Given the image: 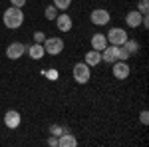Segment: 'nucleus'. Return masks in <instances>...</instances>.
Instances as JSON below:
<instances>
[{"mask_svg":"<svg viewBox=\"0 0 149 147\" xmlns=\"http://www.w3.org/2000/svg\"><path fill=\"white\" fill-rule=\"evenodd\" d=\"M105 46H107V38H105V34L97 32V34H93V36H92V50H97V52H102Z\"/></svg>","mask_w":149,"mask_h":147,"instance_id":"4468645a","label":"nucleus"},{"mask_svg":"<svg viewBox=\"0 0 149 147\" xmlns=\"http://www.w3.org/2000/svg\"><path fill=\"white\" fill-rule=\"evenodd\" d=\"M26 48H28V46L22 44V42H12V44H8V48H6V58H8V60H18V58H22L24 54H26Z\"/></svg>","mask_w":149,"mask_h":147,"instance_id":"423d86ee","label":"nucleus"},{"mask_svg":"<svg viewBox=\"0 0 149 147\" xmlns=\"http://www.w3.org/2000/svg\"><path fill=\"white\" fill-rule=\"evenodd\" d=\"M72 76H74V82H76V84L84 86V84H88L90 78H92V70H90V66H88L86 62H80V64H76V66H74Z\"/></svg>","mask_w":149,"mask_h":147,"instance_id":"f03ea898","label":"nucleus"},{"mask_svg":"<svg viewBox=\"0 0 149 147\" xmlns=\"http://www.w3.org/2000/svg\"><path fill=\"white\" fill-rule=\"evenodd\" d=\"M54 22H56L58 30H60V32H64V34H66V32H70V30L74 28L72 16H70V14H66V12H64V14H60V16H56V20H54Z\"/></svg>","mask_w":149,"mask_h":147,"instance_id":"1a4fd4ad","label":"nucleus"},{"mask_svg":"<svg viewBox=\"0 0 149 147\" xmlns=\"http://www.w3.org/2000/svg\"><path fill=\"white\" fill-rule=\"evenodd\" d=\"M129 72H131V68H129V64H127V62H121V60L113 62L111 74H113L115 79H125V78H129Z\"/></svg>","mask_w":149,"mask_h":147,"instance_id":"0eeeda50","label":"nucleus"},{"mask_svg":"<svg viewBox=\"0 0 149 147\" xmlns=\"http://www.w3.org/2000/svg\"><path fill=\"white\" fill-rule=\"evenodd\" d=\"M141 18H143V14L139 10H131V12H127V16H125V24L129 28H139L141 26Z\"/></svg>","mask_w":149,"mask_h":147,"instance_id":"f8f14e48","label":"nucleus"},{"mask_svg":"<svg viewBox=\"0 0 149 147\" xmlns=\"http://www.w3.org/2000/svg\"><path fill=\"white\" fill-rule=\"evenodd\" d=\"M139 121H141L143 125H147V123H149V111H147V109H143V111L139 113Z\"/></svg>","mask_w":149,"mask_h":147,"instance_id":"5701e85b","label":"nucleus"},{"mask_svg":"<svg viewBox=\"0 0 149 147\" xmlns=\"http://www.w3.org/2000/svg\"><path fill=\"white\" fill-rule=\"evenodd\" d=\"M137 10L141 12V14H147V12H149V0H139Z\"/></svg>","mask_w":149,"mask_h":147,"instance_id":"6ab92c4d","label":"nucleus"},{"mask_svg":"<svg viewBox=\"0 0 149 147\" xmlns=\"http://www.w3.org/2000/svg\"><path fill=\"white\" fill-rule=\"evenodd\" d=\"M20 123H22V117L16 109H8L4 113V125L8 129H16V127H20Z\"/></svg>","mask_w":149,"mask_h":147,"instance_id":"6e6552de","label":"nucleus"},{"mask_svg":"<svg viewBox=\"0 0 149 147\" xmlns=\"http://www.w3.org/2000/svg\"><path fill=\"white\" fill-rule=\"evenodd\" d=\"M44 16H46V20H50V22H54L58 16V8L54 6V4H50V6H46V10H44Z\"/></svg>","mask_w":149,"mask_h":147,"instance_id":"f3484780","label":"nucleus"},{"mask_svg":"<svg viewBox=\"0 0 149 147\" xmlns=\"http://www.w3.org/2000/svg\"><path fill=\"white\" fill-rule=\"evenodd\" d=\"M121 46L125 48V52L129 54V56H135V54L139 52V48H141L137 40H131V38H127V40H125V42H123Z\"/></svg>","mask_w":149,"mask_h":147,"instance_id":"dca6fc26","label":"nucleus"},{"mask_svg":"<svg viewBox=\"0 0 149 147\" xmlns=\"http://www.w3.org/2000/svg\"><path fill=\"white\" fill-rule=\"evenodd\" d=\"M48 145H50V147H58V137L52 135L50 139H48Z\"/></svg>","mask_w":149,"mask_h":147,"instance_id":"393cba45","label":"nucleus"},{"mask_svg":"<svg viewBox=\"0 0 149 147\" xmlns=\"http://www.w3.org/2000/svg\"><path fill=\"white\" fill-rule=\"evenodd\" d=\"M76 145H78V139L70 131H64L62 135L58 137V147H76Z\"/></svg>","mask_w":149,"mask_h":147,"instance_id":"9b49d317","label":"nucleus"},{"mask_svg":"<svg viewBox=\"0 0 149 147\" xmlns=\"http://www.w3.org/2000/svg\"><path fill=\"white\" fill-rule=\"evenodd\" d=\"M32 38H34V42H36V44H44V40H46V34L38 30V32H34V36H32Z\"/></svg>","mask_w":149,"mask_h":147,"instance_id":"412c9836","label":"nucleus"},{"mask_svg":"<svg viewBox=\"0 0 149 147\" xmlns=\"http://www.w3.org/2000/svg\"><path fill=\"white\" fill-rule=\"evenodd\" d=\"M48 78L56 79V78H58V72H54V70H52V72H48Z\"/></svg>","mask_w":149,"mask_h":147,"instance_id":"a878e982","label":"nucleus"},{"mask_svg":"<svg viewBox=\"0 0 149 147\" xmlns=\"http://www.w3.org/2000/svg\"><path fill=\"white\" fill-rule=\"evenodd\" d=\"M2 22H4V26H6L8 30H18V28L24 24V12H22V8H18V6H10V8H6L4 14H2Z\"/></svg>","mask_w":149,"mask_h":147,"instance_id":"f257e3e1","label":"nucleus"},{"mask_svg":"<svg viewBox=\"0 0 149 147\" xmlns=\"http://www.w3.org/2000/svg\"><path fill=\"white\" fill-rule=\"evenodd\" d=\"M26 52H28V56L32 58V60H42V58L46 56V50H44V46L42 44H32V46H28L26 48Z\"/></svg>","mask_w":149,"mask_h":147,"instance_id":"ddd939ff","label":"nucleus"},{"mask_svg":"<svg viewBox=\"0 0 149 147\" xmlns=\"http://www.w3.org/2000/svg\"><path fill=\"white\" fill-rule=\"evenodd\" d=\"M129 54H127L125 52V48H123V46H119V54H117V60H121V62H127V60H129Z\"/></svg>","mask_w":149,"mask_h":147,"instance_id":"4be33fe9","label":"nucleus"},{"mask_svg":"<svg viewBox=\"0 0 149 147\" xmlns=\"http://www.w3.org/2000/svg\"><path fill=\"white\" fill-rule=\"evenodd\" d=\"M107 44H113V46H121L123 42H125L127 38V32L123 30V28H109V32H107Z\"/></svg>","mask_w":149,"mask_h":147,"instance_id":"20e7f679","label":"nucleus"},{"mask_svg":"<svg viewBox=\"0 0 149 147\" xmlns=\"http://www.w3.org/2000/svg\"><path fill=\"white\" fill-rule=\"evenodd\" d=\"M52 4L56 6L58 10H68L70 6H72V0H54Z\"/></svg>","mask_w":149,"mask_h":147,"instance_id":"a211bd4d","label":"nucleus"},{"mask_svg":"<svg viewBox=\"0 0 149 147\" xmlns=\"http://www.w3.org/2000/svg\"><path fill=\"white\" fill-rule=\"evenodd\" d=\"M42 46H44L48 56H58L64 52V40L62 38H46Z\"/></svg>","mask_w":149,"mask_h":147,"instance_id":"7ed1b4c3","label":"nucleus"},{"mask_svg":"<svg viewBox=\"0 0 149 147\" xmlns=\"http://www.w3.org/2000/svg\"><path fill=\"white\" fill-rule=\"evenodd\" d=\"M117 54H119V46H105L102 50V62L113 64V62H117Z\"/></svg>","mask_w":149,"mask_h":147,"instance_id":"9d476101","label":"nucleus"},{"mask_svg":"<svg viewBox=\"0 0 149 147\" xmlns=\"http://www.w3.org/2000/svg\"><path fill=\"white\" fill-rule=\"evenodd\" d=\"M50 133L54 137H60L64 133V127H62V125H52V127H50Z\"/></svg>","mask_w":149,"mask_h":147,"instance_id":"aec40b11","label":"nucleus"},{"mask_svg":"<svg viewBox=\"0 0 149 147\" xmlns=\"http://www.w3.org/2000/svg\"><path fill=\"white\" fill-rule=\"evenodd\" d=\"M12 6H18V8H22V6H26V0H10Z\"/></svg>","mask_w":149,"mask_h":147,"instance_id":"b1692460","label":"nucleus"},{"mask_svg":"<svg viewBox=\"0 0 149 147\" xmlns=\"http://www.w3.org/2000/svg\"><path fill=\"white\" fill-rule=\"evenodd\" d=\"M84 62H86L90 68L97 66V64H102V52H97V50H90V52L86 54V58H84Z\"/></svg>","mask_w":149,"mask_h":147,"instance_id":"2eb2a0df","label":"nucleus"},{"mask_svg":"<svg viewBox=\"0 0 149 147\" xmlns=\"http://www.w3.org/2000/svg\"><path fill=\"white\" fill-rule=\"evenodd\" d=\"M90 18H92V24H95V26H105V24H109V20H111V14L105 10V8H95V10H92Z\"/></svg>","mask_w":149,"mask_h":147,"instance_id":"39448f33","label":"nucleus"}]
</instances>
